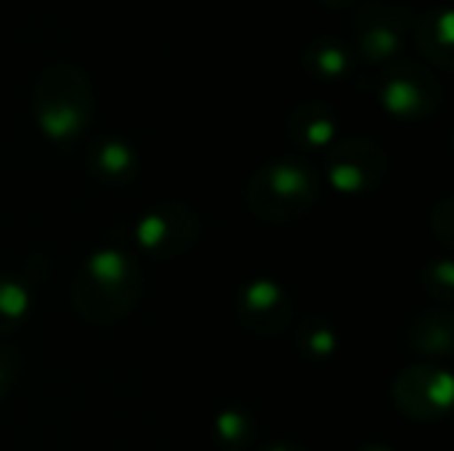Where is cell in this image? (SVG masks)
Returning <instances> with one entry per match:
<instances>
[{
  "label": "cell",
  "instance_id": "cell-1",
  "mask_svg": "<svg viewBox=\"0 0 454 451\" xmlns=\"http://www.w3.org/2000/svg\"><path fill=\"white\" fill-rule=\"evenodd\" d=\"M141 295V268L120 247H101L85 258L72 279V306L90 324L125 319Z\"/></svg>",
  "mask_w": 454,
  "mask_h": 451
},
{
  "label": "cell",
  "instance_id": "cell-2",
  "mask_svg": "<svg viewBox=\"0 0 454 451\" xmlns=\"http://www.w3.org/2000/svg\"><path fill=\"white\" fill-rule=\"evenodd\" d=\"M322 197L319 173L301 157H279L258 167L247 183L250 213L271 226L295 223L314 210Z\"/></svg>",
  "mask_w": 454,
  "mask_h": 451
},
{
  "label": "cell",
  "instance_id": "cell-3",
  "mask_svg": "<svg viewBox=\"0 0 454 451\" xmlns=\"http://www.w3.org/2000/svg\"><path fill=\"white\" fill-rule=\"evenodd\" d=\"M32 114L45 138L74 141L93 117V88L85 72L72 64L48 66L35 82Z\"/></svg>",
  "mask_w": 454,
  "mask_h": 451
},
{
  "label": "cell",
  "instance_id": "cell-4",
  "mask_svg": "<svg viewBox=\"0 0 454 451\" xmlns=\"http://www.w3.org/2000/svg\"><path fill=\"white\" fill-rule=\"evenodd\" d=\"M378 98L383 109L399 120H428L444 104V85L434 72L418 61L396 58L380 74Z\"/></svg>",
  "mask_w": 454,
  "mask_h": 451
},
{
  "label": "cell",
  "instance_id": "cell-5",
  "mask_svg": "<svg viewBox=\"0 0 454 451\" xmlns=\"http://www.w3.org/2000/svg\"><path fill=\"white\" fill-rule=\"evenodd\" d=\"M388 175L386 149L367 136H351L327 152V183L346 197H364L383 186Z\"/></svg>",
  "mask_w": 454,
  "mask_h": 451
},
{
  "label": "cell",
  "instance_id": "cell-6",
  "mask_svg": "<svg viewBox=\"0 0 454 451\" xmlns=\"http://www.w3.org/2000/svg\"><path fill=\"white\" fill-rule=\"evenodd\" d=\"M200 237V218L184 202H160L136 221V242L157 260L184 258Z\"/></svg>",
  "mask_w": 454,
  "mask_h": 451
},
{
  "label": "cell",
  "instance_id": "cell-7",
  "mask_svg": "<svg viewBox=\"0 0 454 451\" xmlns=\"http://www.w3.org/2000/svg\"><path fill=\"white\" fill-rule=\"evenodd\" d=\"M452 375L436 364L407 367L391 385L396 409L415 423H436L452 409Z\"/></svg>",
  "mask_w": 454,
  "mask_h": 451
},
{
  "label": "cell",
  "instance_id": "cell-8",
  "mask_svg": "<svg viewBox=\"0 0 454 451\" xmlns=\"http://www.w3.org/2000/svg\"><path fill=\"white\" fill-rule=\"evenodd\" d=\"M410 32H412L410 11L388 3H370L354 19L356 51L370 64L396 61L407 45Z\"/></svg>",
  "mask_w": 454,
  "mask_h": 451
},
{
  "label": "cell",
  "instance_id": "cell-9",
  "mask_svg": "<svg viewBox=\"0 0 454 451\" xmlns=\"http://www.w3.org/2000/svg\"><path fill=\"white\" fill-rule=\"evenodd\" d=\"M237 319L258 338H277L293 322V298L274 279H250L237 292Z\"/></svg>",
  "mask_w": 454,
  "mask_h": 451
},
{
  "label": "cell",
  "instance_id": "cell-10",
  "mask_svg": "<svg viewBox=\"0 0 454 451\" xmlns=\"http://www.w3.org/2000/svg\"><path fill=\"white\" fill-rule=\"evenodd\" d=\"M338 117L327 101L309 98L301 101L287 114V138L303 152H322L335 144Z\"/></svg>",
  "mask_w": 454,
  "mask_h": 451
},
{
  "label": "cell",
  "instance_id": "cell-11",
  "mask_svg": "<svg viewBox=\"0 0 454 451\" xmlns=\"http://www.w3.org/2000/svg\"><path fill=\"white\" fill-rule=\"evenodd\" d=\"M418 51L439 69H454V19L452 8H431L412 21Z\"/></svg>",
  "mask_w": 454,
  "mask_h": 451
},
{
  "label": "cell",
  "instance_id": "cell-12",
  "mask_svg": "<svg viewBox=\"0 0 454 451\" xmlns=\"http://www.w3.org/2000/svg\"><path fill=\"white\" fill-rule=\"evenodd\" d=\"M88 167L96 181L106 186H125L138 173V154L128 141L104 136L93 141L88 152Z\"/></svg>",
  "mask_w": 454,
  "mask_h": 451
},
{
  "label": "cell",
  "instance_id": "cell-13",
  "mask_svg": "<svg viewBox=\"0 0 454 451\" xmlns=\"http://www.w3.org/2000/svg\"><path fill=\"white\" fill-rule=\"evenodd\" d=\"M407 346L428 359H444L454 351V316L447 308L420 314L407 330Z\"/></svg>",
  "mask_w": 454,
  "mask_h": 451
},
{
  "label": "cell",
  "instance_id": "cell-14",
  "mask_svg": "<svg viewBox=\"0 0 454 451\" xmlns=\"http://www.w3.org/2000/svg\"><path fill=\"white\" fill-rule=\"evenodd\" d=\"M354 66V53L351 45H346L335 35H319L314 37L306 51H303V69L325 82L343 80Z\"/></svg>",
  "mask_w": 454,
  "mask_h": 451
},
{
  "label": "cell",
  "instance_id": "cell-15",
  "mask_svg": "<svg viewBox=\"0 0 454 451\" xmlns=\"http://www.w3.org/2000/svg\"><path fill=\"white\" fill-rule=\"evenodd\" d=\"M32 295L24 279L0 274V340L13 335L29 316Z\"/></svg>",
  "mask_w": 454,
  "mask_h": 451
},
{
  "label": "cell",
  "instance_id": "cell-16",
  "mask_svg": "<svg viewBox=\"0 0 454 451\" xmlns=\"http://www.w3.org/2000/svg\"><path fill=\"white\" fill-rule=\"evenodd\" d=\"M338 343H340L338 332H335L333 322L325 316H309L298 327V351L303 359H309L314 364L330 362L338 351Z\"/></svg>",
  "mask_w": 454,
  "mask_h": 451
},
{
  "label": "cell",
  "instance_id": "cell-17",
  "mask_svg": "<svg viewBox=\"0 0 454 451\" xmlns=\"http://www.w3.org/2000/svg\"><path fill=\"white\" fill-rule=\"evenodd\" d=\"M213 436H215V444H221L226 451H239L250 447L255 428L245 409H223L215 415Z\"/></svg>",
  "mask_w": 454,
  "mask_h": 451
},
{
  "label": "cell",
  "instance_id": "cell-18",
  "mask_svg": "<svg viewBox=\"0 0 454 451\" xmlns=\"http://www.w3.org/2000/svg\"><path fill=\"white\" fill-rule=\"evenodd\" d=\"M420 284H423V290H426L434 300H439L442 306H450L454 300L452 260H450L447 255L428 260V263L423 266V271H420Z\"/></svg>",
  "mask_w": 454,
  "mask_h": 451
},
{
  "label": "cell",
  "instance_id": "cell-19",
  "mask_svg": "<svg viewBox=\"0 0 454 451\" xmlns=\"http://www.w3.org/2000/svg\"><path fill=\"white\" fill-rule=\"evenodd\" d=\"M431 231L436 237L439 245H444L447 250L454 247V199L452 197H442L434 210H431Z\"/></svg>",
  "mask_w": 454,
  "mask_h": 451
},
{
  "label": "cell",
  "instance_id": "cell-20",
  "mask_svg": "<svg viewBox=\"0 0 454 451\" xmlns=\"http://www.w3.org/2000/svg\"><path fill=\"white\" fill-rule=\"evenodd\" d=\"M19 354L13 346H5L0 343V401L11 393L13 383H16V375H19Z\"/></svg>",
  "mask_w": 454,
  "mask_h": 451
},
{
  "label": "cell",
  "instance_id": "cell-21",
  "mask_svg": "<svg viewBox=\"0 0 454 451\" xmlns=\"http://www.w3.org/2000/svg\"><path fill=\"white\" fill-rule=\"evenodd\" d=\"M263 451H306L298 444H287V441H279V444H269Z\"/></svg>",
  "mask_w": 454,
  "mask_h": 451
},
{
  "label": "cell",
  "instance_id": "cell-22",
  "mask_svg": "<svg viewBox=\"0 0 454 451\" xmlns=\"http://www.w3.org/2000/svg\"><path fill=\"white\" fill-rule=\"evenodd\" d=\"M356 0H322V5L333 8V11H343V8H351Z\"/></svg>",
  "mask_w": 454,
  "mask_h": 451
},
{
  "label": "cell",
  "instance_id": "cell-23",
  "mask_svg": "<svg viewBox=\"0 0 454 451\" xmlns=\"http://www.w3.org/2000/svg\"><path fill=\"white\" fill-rule=\"evenodd\" d=\"M359 451H396L391 449V447H383V444H364Z\"/></svg>",
  "mask_w": 454,
  "mask_h": 451
}]
</instances>
